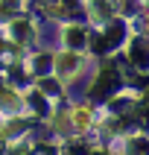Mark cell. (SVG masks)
Returning a JSON list of instances; mask_svg holds the SVG:
<instances>
[{
    "mask_svg": "<svg viewBox=\"0 0 149 155\" xmlns=\"http://www.w3.org/2000/svg\"><path fill=\"white\" fill-rule=\"evenodd\" d=\"M76 68H79L76 56H61V59H59V70H61V73H73Z\"/></svg>",
    "mask_w": 149,
    "mask_h": 155,
    "instance_id": "1",
    "label": "cell"
}]
</instances>
